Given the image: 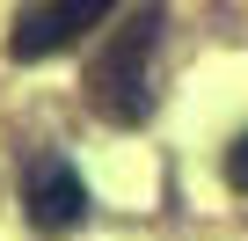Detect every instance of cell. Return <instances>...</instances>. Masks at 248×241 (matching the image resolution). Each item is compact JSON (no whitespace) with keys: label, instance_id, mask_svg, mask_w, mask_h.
Wrapping results in <instances>:
<instances>
[{"label":"cell","instance_id":"obj_2","mask_svg":"<svg viewBox=\"0 0 248 241\" xmlns=\"http://www.w3.org/2000/svg\"><path fill=\"white\" fill-rule=\"evenodd\" d=\"M22 205H30V226L59 241V234H73V226L88 219V183H80V168H73L66 154H37Z\"/></svg>","mask_w":248,"mask_h":241},{"label":"cell","instance_id":"obj_1","mask_svg":"<svg viewBox=\"0 0 248 241\" xmlns=\"http://www.w3.org/2000/svg\"><path fill=\"white\" fill-rule=\"evenodd\" d=\"M154 8L132 22V30H124L117 44H109V59L95 66V110L109 117V125H139V117H146V59H154Z\"/></svg>","mask_w":248,"mask_h":241},{"label":"cell","instance_id":"obj_3","mask_svg":"<svg viewBox=\"0 0 248 241\" xmlns=\"http://www.w3.org/2000/svg\"><path fill=\"white\" fill-rule=\"evenodd\" d=\"M117 8V0H44V8H30L22 22H15V37H8V51L22 59V66H37V59H51V51H66L80 30H95L102 15Z\"/></svg>","mask_w":248,"mask_h":241},{"label":"cell","instance_id":"obj_4","mask_svg":"<svg viewBox=\"0 0 248 241\" xmlns=\"http://www.w3.org/2000/svg\"><path fill=\"white\" fill-rule=\"evenodd\" d=\"M226 183H233V190L248 197V132H241V139L226 146Z\"/></svg>","mask_w":248,"mask_h":241}]
</instances>
